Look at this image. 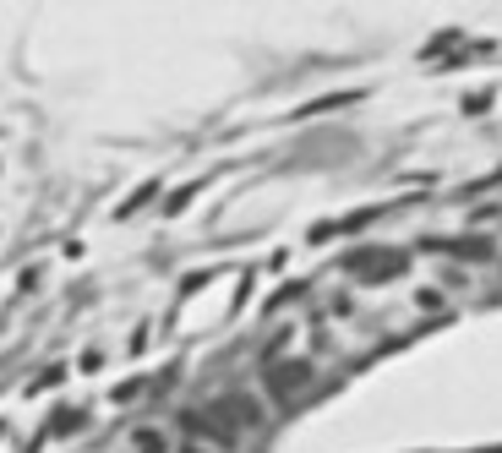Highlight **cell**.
Listing matches in <instances>:
<instances>
[{"label":"cell","mask_w":502,"mask_h":453,"mask_svg":"<svg viewBox=\"0 0 502 453\" xmlns=\"http://www.w3.org/2000/svg\"><path fill=\"white\" fill-rule=\"evenodd\" d=\"M301 383H312V366L306 361H290L273 372V394H301Z\"/></svg>","instance_id":"obj_1"},{"label":"cell","mask_w":502,"mask_h":453,"mask_svg":"<svg viewBox=\"0 0 502 453\" xmlns=\"http://www.w3.org/2000/svg\"><path fill=\"white\" fill-rule=\"evenodd\" d=\"M131 448L137 453H175V443H169L164 427H137V432H131Z\"/></svg>","instance_id":"obj_2"},{"label":"cell","mask_w":502,"mask_h":453,"mask_svg":"<svg viewBox=\"0 0 502 453\" xmlns=\"http://www.w3.org/2000/svg\"><path fill=\"white\" fill-rule=\"evenodd\" d=\"M415 312H421V317H443V312H448V295H443L437 284H421V290H415Z\"/></svg>","instance_id":"obj_3"},{"label":"cell","mask_w":502,"mask_h":453,"mask_svg":"<svg viewBox=\"0 0 502 453\" xmlns=\"http://www.w3.org/2000/svg\"><path fill=\"white\" fill-rule=\"evenodd\" d=\"M355 268H361L366 279H394V273L405 268V257H388V263H355Z\"/></svg>","instance_id":"obj_4"},{"label":"cell","mask_w":502,"mask_h":453,"mask_svg":"<svg viewBox=\"0 0 502 453\" xmlns=\"http://www.w3.org/2000/svg\"><path fill=\"white\" fill-rule=\"evenodd\" d=\"M191 197H197V186H180V191H175V197H169V202H164V213H180V208H186V202H191Z\"/></svg>","instance_id":"obj_5"},{"label":"cell","mask_w":502,"mask_h":453,"mask_svg":"<svg viewBox=\"0 0 502 453\" xmlns=\"http://www.w3.org/2000/svg\"><path fill=\"white\" fill-rule=\"evenodd\" d=\"M175 453H219V448H213V443H197V438H180Z\"/></svg>","instance_id":"obj_6"}]
</instances>
